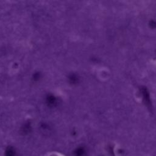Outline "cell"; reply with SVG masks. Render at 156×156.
I'll return each mask as SVG.
<instances>
[{"label": "cell", "mask_w": 156, "mask_h": 156, "mask_svg": "<svg viewBox=\"0 0 156 156\" xmlns=\"http://www.w3.org/2000/svg\"><path fill=\"white\" fill-rule=\"evenodd\" d=\"M5 156H17V152L13 148H8L5 152Z\"/></svg>", "instance_id": "1"}]
</instances>
